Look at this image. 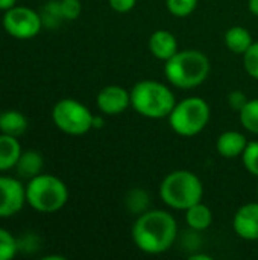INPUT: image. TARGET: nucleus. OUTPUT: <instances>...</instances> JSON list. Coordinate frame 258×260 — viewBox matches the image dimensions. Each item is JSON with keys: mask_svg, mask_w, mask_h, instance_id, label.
I'll list each match as a JSON object with an SVG mask.
<instances>
[{"mask_svg": "<svg viewBox=\"0 0 258 260\" xmlns=\"http://www.w3.org/2000/svg\"><path fill=\"white\" fill-rule=\"evenodd\" d=\"M208 56L196 49L178 50L164 64V76L176 88L190 90L204 84L210 75Z\"/></svg>", "mask_w": 258, "mask_h": 260, "instance_id": "2", "label": "nucleus"}, {"mask_svg": "<svg viewBox=\"0 0 258 260\" xmlns=\"http://www.w3.org/2000/svg\"><path fill=\"white\" fill-rule=\"evenodd\" d=\"M248 145V140L245 137V134H242L240 131H225L222 133L217 140H216V151L219 155L225 157V158H236V157H242L245 148Z\"/></svg>", "mask_w": 258, "mask_h": 260, "instance_id": "13", "label": "nucleus"}, {"mask_svg": "<svg viewBox=\"0 0 258 260\" xmlns=\"http://www.w3.org/2000/svg\"><path fill=\"white\" fill-rule=\"evenodd\" d=\"M190 260H211V256H208V254H192L190 257H189Z\"/></svg>", "mask_w": 258, "mask_h": 260, "instance_id": "31", "label": "nucleus"}, {"mask_svg": "<svg viewBox=\"0 0 258 260\" xmlns=\"http://www.w3.org/2000/svg\"><path fill=\"white\" fill-rule=\"evenodd\" d=\"M27 129V119L17 110H8L0 113V133L20 137Z\"/></svg>", "mask_w": 258, "mask_h": 260, "instance_id": "17", "label": "nucleus"}, {"mask_svg": "<svg viewBox=\"0 0 258 260\" xmlns=\"http://www.w3.org/2000/svg\"><path fill=\"white\" fill-rule=\"evenodd\" d=\"M46 260H50V259H56V260H64V257L62 256H46L44 257Z\"/></svg>", "mask_w": 258, "mask_h": 260, "instance_id": "32", "label": "nucleus"}, {"mask_svg": "<svg viewBox=\"0 0 258 260\" xmlns=\"http://www.w3.org/2000/svg\"><path fill=\"white\" fill-rule=\"evenodd\" d=\"M160 197L166 206L175 210H187L204 198V184L201 178L186 169L173 171L164 177L160 184Z\"/></svg>", "mask_w": 258, "mask_h": 260, "instance_id": "3", "label": "nucleus"}, {"mask_svg": "<svg viewBox=\"0 0 258 260\" xmlns=\"http://www.w3.org/2000/svg\"><path fill=\"white\" fill-rule=\"evenodd\" d=\"M148 46H149V50L151 53L160 59V61H167L170 59L176 52H178V41H176V37L166 30V29H158L155 30L151 37H149V41H148Z\"/></svg>", "mask_w": 258, "mask_h": 260, "instance_id": "12", "label": "nucleus"}, {"mask_svg": "<svg viewBox=\"0 0 258 260\" xmlns=\"http://www.w3.org/2000/svg\"><path fill=\"white\" fill-rule=\"evenodd\" d=\"M254 43L251 32L243 26H233L225 32V44L230 52L243 55Z\"/></svg>", "mask_w": 258, "mask_h": 260, "instance_id": "16", "label": "nucleus"}, {"mask_svg": "<svg viewBox=\"0 0 258 260\" xmlns=\"http://www.w3.org/2000/svg\"><path fill=\"white\" fill-rule=\"evenodd\" d=\"M137 0H108V5L113 11L119 14H126L134 9Z\"/></svg>", "mask_w": 258, "mask_h": 260, "instance_id": "27", "label": "nucleus"}, {"mask_svg": "<svg viewBox=\"0 0 258 260\" xmlns=\"http://www.w3.org/2000/svg\"><path fill=\"white\" fill-rule=\"evenodd\" d=\"M91 111L76 99H61L52 110V120L56 128L68 136H84L93 129Z\"/></svg>", "mask_w": 258, "mask_h": 260, "instance_id": "7", "label": "nucleus"}, {"mask_svg": "<svg viewBox=\"0 0 258 260\" xmlns=\"http://www.w3.org/2000/svg\"><path fill=\"white\" fill-rule=\"evenodd\" d=\"M26 203V187L12 177H0V218L17 215Z\"/></svg>", "mask_w": 258, "mask_h": 260, "instance_id": "9", "label": "nucleus"}, {"mask_svg": "<svg viewBox=\"0 0 258 260\" xmlns=\"http://www.w3.org/2000/svg\"><path fill=\"white\" fill-rule=\"evenodd\" d=\"M17 5V0H0V11H8Z\"/></svg>", "mask_w": 258, "mask_h": 260, "instance_id": "28", "label": "nucleus"}, {"mask_svg": "<svg viewBox=\"0 0 258 260\" xmlns=\"http://www.w3.org/2000/svg\"><path fill=\"white\" fill-rule=\"evenodd\" d=\"M248 8L252 15L258 17V0H248Z\"/></svg>", "mask_w": 258, "mask_h": 260, "instance_id": "29", "label": "nucleus"}, {"mask_svg": "<svg viewBox=\"0 0 258 260\" xmlns=\"http://www.w3.org/2000/svg\"><path fill=\"white\" fill-rule=\"evenodd\" d=\"M175 104V94L163 82L144 79L131 88V107L143 117L155 120L169 117Z\"/></svg>", "mask_w": 258, "mask_h": 260, "instance_id": "4", "label": "nucleus"}, {"mask_svg": "<svg viewBox=\"0 0 258 260\" xmlns=\"http://www.w3.org/2000/svg\"><path fill=\"white\" fill-rule=\"evenodd\" d=\"M68 201V189L62 180L50 174H40L26 186V203L40 213H55Z\"/></svg>", "mask_w": 258, "mask_h": 260, "instance_id": "5", "label": "nucleus"}, {"mask_svg": "<svg viewBox=\"0 0 258 260\" xmlns=\"http://www.w3.org/2000/svg\"><path fill=\"white\" fill-rule=\"evenodd\" d=\"M3 29L6 34H9L12 38L17 40H29L40 34L43 29V17L27 6H14L8 11H5V15L2 18Z\"/></svg>", "mask_w": 258, "mask_h": 260, "instance_id": "8", "label": "nucleus"}, {"mask_svg": "<svg viewBox=\"0 0 258 260\" xmlns=\"http://www.w3.org/2000/svg\"><path fill=\"white\" fill-rule=\"evenodd\" d=\"M176 236V219L164 210H146L132 225V241L146 254L166 253L175 244Z\"/></svg>", "mask_w": 258, "mask_h": 260, "instance_id": "1", "label": "nucleus"}, {"mask_svg": "<svg viewBox=\"0 0 258 260\" xmlns=\"http://www.w3.org/2000/svg\"><path fill=\"white\" fill-rule=\"evenodd\" d=\"M239 119L246 131L258 136V98L248 99L245 107L239 111Z\"/></svg>", "mask_w": 258, "mask_h": 260, "instance_id": "19", "label": "nucleus"}, {"mask_svg": "<svg viewBox=\"0 0 258 260\" xmlns=\"http://www.w3.org/2000/svg\"><path fill=\"white\" fill-rule=\"evenodd\" d=\"M148 204H149V197L141 189H132L126 197V206L132 213H138V215L144 213Z\"/></svg>", "mask_w": 258, "mask_h": 260, "instance_id": "22", "label": "nucleus"}, {"mask_svg": "<svg viewBox=\"0 0 258 260\" xmlns=\"http://www.w3.org/2000/svg\"><path fill=\"white\" fill-rule=\"evenodd\" d=\"M233 229L245 241H258V203H248L236 212Z\"/></svg>", "mask_w": 258, "mask_h": 260, "instance_id": "11", "label": "nucleus"}, {"mask_svg": "<svg viewBox=\"0 0 258 260\" xmlns=\"http://www.w3.org/2000/svg\"><path fill=\"white\" fill-rule=\"evenodd\" d=\"M103 126V117L102 116H94L93 117V129H100Z\"/></svg>", "mask_w": 258, "mask_h": 260, "instance_id": "30", "label": "nucleus"}, {"mask_svg": "<svg viewBox=\"0 0 258 260\" xmlns=\"http://www.w3.org/2000/svg\"><path fill=\"white\" fill-rule=\"evenodd\" d=\"M43 166H44L43 155L35 149H27V151L21 152V155H20V158H18V161L15 165V169H17L20 177L30 180V178L41 174Z\"/></svg>", "mask_w": 258, "mask_h": 260, "instance_id": "15", "label": "nucleus"}, {"mask_svg": "<svg viewBox=\"0 0 258 260\" xmlns=\"http://www.w3.org/2000/svg\"><path fill=\"white\" fill-rule=\"evenodd\" d=\"M186 222L192 230L204 232L211 225L213 213H211L210 207L201 201V203H198V204H195L186 210Z\"/></svg>", "mask_w": 258, "mask_h": 260, "instance_id": "18", "label": "nucleus"}, {"mask_svg": "<svg viewBox=\"0 0 258 260\" xmlns=\"http://www.w3.org/2000/svg\"><path fill=\"white\" fill-rule=\"evenodd\" d=\"M242 161L245 169L258 178V140L257 142H248L243 154H242Z\"/></svg>", "mask_w": 258, "mask_h": 260, "instance_id": "23", "label": "nucleus"}, {"mask_svg": "<svg viewBox=\"0 0 258 260\" xmlns=\"http://www.w3.org/2000/svg\"><path fill=\"white\" fill-rule=\"evenodd\" d=\"M58 6L62 20H76L82 12L79 0H58Z\"/></svg>", "mask_w": 258, "mask_h": 260, "instance_id": "25", "label": "nucleus"}, {"mask_svg": "<svg viewBox=\"0 0 258 260\" xmlns=\"http://www.w3.org/2000/svg\"><path fill=\"white\" fill-rule=\"evenodd\" d=\"M246 102H248V98H246V94H245L243 91H240V90H234V91H231V93L228 94V104H230V107H231L233 110H236V111H240V110L245 107Z\"/></svg>", "mask_w": 258, "mask_h": 260, "instance_id": "26", "label": "nucleus"}, {"mask_svg": "<svg viewBox=\"0 0 258 260\" xmlns=\"http://www.w3.org/2000/svg\"><path fill=\"white\" fill-rule=\"evenodd\" d=\"M257 197H258V187H257Z\"/></svg>", "mask_w": 258, "mask_h": 260, "instance_id": "33", "label": "nucleus"}, {"mask_svg": "<svg viewBox=\"0 0 258 260\" xmlns=\"http://www.w3.org/2000/svg\"><path fill=\"white\" fill-rule=\"evenodd\" d=\"M198 2L199 0H166V8L172 15L184 18L195 12Z\"/></svg>", "mask_w": 258, "mask_h": 260, "instance_id": "21", "label": "nucleus"}, {"mask_svg": "<svg viewBox=\"0 0 258 260\" xmlns=\"http://www.w3.org/2000/svg\"><path fill=\"white\" fill-rule=\"evenodd\" d=\"M211 117L210 105L199 96H190L175 104L169 114L170 128L182 137L198 136L205 129Z\"/></svg>", "mask_w": 258, "mask_h": 260, "instance_id": "6", "label": "nucleus"}, {"mask_svg": "<svg viewBox=\"0 0 258 260\" xmlns=\"http://www.w3.org/2000/svg\"><path fill=\"white\" fill-rule=\"evenodd\" d=\"M20 250L18 241L5 229L0 227V260H11Z\"/></svg>", "mask_w": 258, "mask_h": 260, "instance_id": "20", "label": "nucleus"}, {"mask_svg": "<svg viewBox=\"0 0 258 260\" xmlns=\"http://www.w3.org/2000/svg\"><path fill=\"white\" fill-rule=\"evenodd\" d=\"M96 104L100 113L106 116L122 114L131 105V91L122 85H106L97 93Z\"/></svg>", "mask_w": 258, "mask_h": 260, "instance_id": "10", "label": "nucleus"}, {"mask_svg": "<svg viewBox=\"0 0 258 260\" xmlns=\"http://www.w3.org/2000/svg\"><path fill=\"white\" fill-rule=\"evenodd\" d=\"M21 145L14 136L0 134V172L14 169L20 155H21Z\"/></svg>", "mask_w": 258, "mask_h": 260, "instance_id": "14", "label": "nucleus"}, {"mask_svg": "<svg viewBox=\"0 0 258 260\" xmlns=\"http://www.w3.org/2000/svg\"><path fill=\"white\" fill-rule=\"evenodd\" d=\"M243 67L251 78L258 81V41H254L243 53Z\"/></svg>", "mask_w": 258, "mask_h": 260, "instance_id": "24", "label": "nucleus"}]
</instances>
